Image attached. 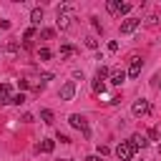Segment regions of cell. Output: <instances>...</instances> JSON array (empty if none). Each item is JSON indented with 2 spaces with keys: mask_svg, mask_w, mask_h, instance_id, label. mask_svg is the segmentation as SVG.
Returning <instances> with one entry per match:
<instances>
[{
  "mask_svg": "<svg viewBox=\"0 0 161 161\" xmlns=\"http://www.w3.org/2000/svg\"><path fill=\"white\" fill-rule=\"evenodd\" d=\"M68 123H70L75 131H80V133H83V138H91V128H88L86 116H80V113H70V116H68Z\"/></svg>",
  "mask_w": 161,
  "mask_h": 161,
  "instance_id": "obj_1",
  "label": "cell"
},
{
  "mask_svg": "<svg viewBox=\"0 0 161 161\" xmlns=\"http://www.w3.org/2000/svg\"><path fill=\"white\" fill-rule=\"evenodd\" d=\"M73 20V5H58V28L68 30Z\"/></svg>",
  "mask_w": 161,
  "mask_h": 161,
  "instance_id": "obj_2",
  "label": "cell"
},
{
  "mask_svg": "<svg viewBox=\"0 0 161 161\" xmlns=\"http://www.w3.org/2000/svg\"><path fill=\"white\" fill-rule=\"evenodd\" d=\"M133 153H136V148L131 146V141H121V143L116 146V156H118V161H131Z\"/></svg>",
  "mask_w": 161,
  "mask_h": 161,
  "instance_id": "obj_3",
  "label": "cell"
},
{
  "mask_svg": "<svg viewBox=\"0 0 161 161\" xmlns=\"http://www.w3.org/2000/svg\"><path fill=\"white\" fill-rule=\"evenodd\" d=\"M141 28V18H126L123 23H121V35H131V33H136Z\"/></svg>",
  "mask_w": 161,
  "mask_h": 161,
  "instance_id": "obj_4",
  "label": "cell"
},
{
  "mask_svg": "<svg viewBox=\"0 0 161 161\" xmlns=\"http://www.w3.org/2000/svg\"><path fill=\"white\" fill-rule=\"evenodd\" d=\"M73 96H75V80H65L58 91V98L60 101H73Z\"/></svg>",
  "mask_w": 161,
  "mask_h": 161,
  "instance_id": "obj_5",
  "label": "cell"
},
{
  "mask_svg": "<svg viewBox=\"0 0 161 161\" xmlns=\"http://www.w3.org/2000/svg\"><path fill=\"white\" fill-rule=\"evenodd\" d=\"M148 111H151V106H148V101H146V98H138V101H133V106H131V113H133L136 118L146 116Z\"/></svg>",
  "mask_w": 161,
  "mask_h": 161,
  "instance_id": "obj_6",
  "label": "cell"
},
{
  "mask_svg": "<svg viewBox=\"0 0 161 161\" xmlns=\"http://www.w3.org/2000/svg\"><path fill=\"white\" fill-rule=\"evenodd\" d=\"M141 68H143L141 58H131V63H128V70H126V78H138V75H141Z\"/></svg>",
  "mask_w": 161,
  "mask_h": 161,
  "instance_id": "obj_7",
  "label": "cell"
},
{
  "mask_svg": "<svg viewBox=\"0 0 161 161\" xmlns=\"http://www.w3.org/2000/svg\"><path fill=\"white\" fill-rule=\"evenodd\" d=\"M108 80H111L113 86H121V83L126 80V70H123V68H111V75H108Z\"/></svg>",
  "mask_w": 161,
  "mask_h": 161,
  "instance_id": "obj_8",
  "label": "cell"
},
{
  "mask_svg": "<svg viewBox=\"0 0 161 161\" xmlns=\"http://www.w3.org/2000/svg\"><path fill=\"white\" fill-rule=\"evenodd\" d=\"M10 98H13V88H10V83H0V106H8Z\"/></svg>",
  "mask_w": 161,
  "mask_h": 161,
  "instance_id": "obj_9",
  "label": "cell"
},
{
  "mask_svg": "<svg viewBox=\"0 0 161 161\" xmlns=\"http://www.w3.org/2000/svg\"><path fill=\"white\" fill-rule=\"evenodd\" d=\"M128 141H131V146H133V148H136V151H138V148H146V146H148V143H151V141H148V138H146V136H141V133H133V136H131V138H128Z\"/></svg>",
  "mask_w": 161,
  "mask_h": 161,
  "instance_id": "obj_10",
  "label": "cell"
},
{
  "mask_svg": "<svg viewBox=\"0 0 161 161\" xmlns=\"http://www.w3.org/2000/svg\"><path fill=\"white\" fill-rule=\"evenodd\" d=\"M30 23H33V28H38L43 23V8H33L30 10Z\"/></svg>",
  "mask_w": 161,
  "mask_h": 161,
  "instance_id": "obj_11",
  "label": "cell"
},
{
  "mask_svg": "<svg viewBox=\"0 0 161 161\" xmlns=\"http://www.w3.org/2000/svg\"><path fill=\"white\" fill-rule=\"evenodd\" d=\"M38 148H40L43 153H53V148H55V141H53V138H43Z\"/></svg>",
  "mask_w": 161,
  "mask_h": 161,
  "instance_id": "obj_12",
  "label": "cell"
},
{
  "mask_svg": "<svg viewBox=\"0 0 161 161\" xmlns=\"http://www.w3.org/2000/svg\"><path fill=\"white\" fill-rule=\"evenodd\" d=\"M118 5H121V0H108V3H106V10H108L111 15H118Z\"/></svg>",
  "mask_w": 161,
  "mask_h": 161,
  "instance_id": "obj_13",
  "label": "cell"
},
{
  "mask_svg": "<svg viewBox=\"0 0 161 161\" xmlns=\"http://www.w3.org/2000/svg\"><path fill=\"white\" fill-rule=\"evenodd\" d=\"M111 75V68H106V65H98V70H96V78L98 80H106Z\"/></svg>",
  "mask_w": 161,
  "mask_h": 161,
  "instance_id": "obj_14",
  "label": "cell"
},
{
  "mask_svg": "<svg viewBox=\"0 0 161 161\" xmlns=\"http://www.w3.org/2000/svg\"><path fill=\"white\" fill-rule=\"evenodd\" d=\"M53 118H55V116H53L50 108H43V111H40V121H43V123H53Z\"/></svg>",
  "mask_w": 161,
  "mask_h": 161,
  "instance_id": "obj_15",
  "label": "cell"
},
{
  "mask_svg": "<svg viewBox=\"0 0 161 161\" xmlns=\"http://www.w3.org/2000/svg\"><path fill=\"white\" fill-rule=\"evenodd\" d=\"M40 38L43 40H50V38H55V30L53 28H40Z\"/></svg>",
  "mask_w": 161,
  "mask_h": 161,
  "instance_id": "obj_16",
  "label": "cell"
},
{
  "mask_svg": "<svg viewBox=\"0 0 161 161\" xmlns=\"http://www.w3.org/2000/svg\"><path fill=\"white\" fill-rule=\"evenodd\" d=\"M73 53H75V48H73L70 43H65V45H60V55H63V58H68V55H73Z\"/></svg>",
  "mask_w": 161,
  "mask_h": 161,
  "instance_id": "obj_17",
  "label": "cell"
},
{
  "mask_svg": "<svg viewBox=\"0 0 161 161\" xmlns=\"http://www.w3.org/2000/svg\"><path fill=\"white\" fill-rule=\"evenodd\" d=\"M38 58H40V60H50V58H53L50 48H40V50H38Z\"/></svg>",
  "mask_w": 161,
  "mask_h": 161,
  "instance_id": "obj_18",
  "label": "cell"
},
{
  "mask_svg": "<svg viewBox=\"0 0 161 161\" xmlns=\"http://www.w3.org/2000/svg\"><path fill=\"white\" fill-rule=\"evenodd\" d=\"M10 103H15V106H23V103H25V93H13Z\"/></svg>",
  "mask_w": 161,
  "mask_h": 161,
  "instance_id": "obj_19",
  "label": "cell"
},
{
  "mask_svg": "<svg viewBox=\"0 0 161 161\" xmlns=\"http://www.w3.org/2000/svg\"><path fill=\"white\" fill-rule=\"evenodd\" d=\"M131 8H133L131 3H121V5H118V15H128V13H131Z\"/></svg>",
  "mask_w": 161,
  "mask_h": 161,
  "instance_id": "obj_20",
  "label": "cell"
},
{
  "mask_svg": "<svg viewBox=\"0 0 161 161\" xmlns=\"http://www.w3.org/2000/svg\"><path fill=\"white\" fill-rule=\"evenodd\" d=\"M86 48H91V50H98V40L91 35V38H86Z\"/></svg>",
  "mask_w": 161,
  "mask_h": 161,
  "instance_id": "obj_21",
  "label": "cell"
},
{
  "mask_svg": "<svg viewBox=\"0 0 161 161\" xmlns=\"http://www.w3.org/2000/svg\"><path fill=\"white\" fill-rule=\"evenodd\" d=\"M93 91H96V93H103V91H106V86H103V80H98V78H93Z\"/></svg>",
  "mask_w": 161,
  "mask_h": 161,
  "instance_id": "obj_22",
  "label": "cell"
},
{
  "mask_svg": "<svg viewBox=\"0 0 161 161\" xmlns=\"http://www.w3.org/2000/svg\"><path fill=\"white\" fill-rule=\"evenodd\" d=\"M91 25H93V30H98V33H101V30H103V28H101V20H98V18H96V15H93V18H91Z\"/></svg>",
  "mask_w": 161,
  "mask_h": 161,
  "instance_id": "obj_23",
  "label": "cell"
},
{
  "mask_svg": "<svg viewBox=\"0 0 161 161\" xmlns=\"http://www.w3.org/2000/svg\"><path fill=\"white\" fill-rule=\"evenodd\" d=\"M148 138L151 141H158V128H148Z\"/></svg>",
  "mask_w": 161,
  "mask_h": 161,
  "instance_id": "obj_24",
  "label": "cell"
},
{
  "mask_svg": "<svg viewBox=\"0 0 161 161\" xmlns=\"http://www.w3.org/2000/svg\"><path fill=\"white\" fill-rule=\"evenodd\" d=\"M108 153H111V148H108V146H98V156H101V158H103V156H108Z\"/></svg>",
  "mask_w": 161,
  "mask_h": 161,
  "instance_id": "obj_25",
  "label": "cell"
},
{
  "mask_svg": "<svg viewBox=\"0 0 161 161\" xmlns=\"http://www.w3.org/2000/svg\"><path fill=\"white\" fill-rule=\"evenodd\" d=\"M108 50L116 53V50H118V40H111V43H108Z\"/></svg>",
  "mask_w": 161,
  "mask_h": 161,
  "instance_id": "obj_26",
  "label": "cell"
},
{
  "mask_svg": "<svg viewBox=\"0 0 161 161\" xmlns=\"http://www.w3.org/2000/svg\"><path fill=\"white\" fill-rule=\"evenodd\" d=\"M8 53H18V43H8Z\"/></svg>",
  "mask_w": 161,
  "mask_h": 161,
  "instance_id": "obj_27",
  "label": "cell"
},
{
  "mask_svg": "<svg viewBox=\"0 0 161 161\" xmlns=\"http://www.w3.org/2000/svg\"><path fill=\"white\" fill-rule=\"evenodd\" d=\"M23 123H33V113H23Z\"/></svg>",
  "mask_w": 161,
  "mask_h": 161,
  "instance_id": "obj_28",
  "label": "cell"
},
{
  "mask_svg": "<svg viewBox=\"0 0 161 161\" xmlns=\"http://www.w3.org/2000/svg\"><path fill=\"white\" fill-rule=\"evenodd\" d=\"M58 141H60V143H70V138H68L65 133H58Z\"/></svg>",
  "mask_w": 161,
  "mask_h": 161,
  "instance_id": "obj_29",
  "label": "cell"
},
{
  "mask_svg": "<svg viewBox=\"0 0 161 161\" xmlns=\"http://www.w3.org/2000/svg\"><path fill=\"white\" fill-rule=\"evenodd\" d=\"M156 20H158L156 15H148V18H146V23H148V25H156Z\"/></svg>",
  "mask_w": 161,
  "mask_h": 161,
  "instance_id": "obj_30",
  "label": "cell"
},
{
  "mask_svg": "<svg viewBox=\"0 0 161 161\" xmlns=\"http://www.w3.org/2000/svg\"><path fill=\"white\" fill-rule=\"evenodd\" d=\"M86 161H103V158H101V156H98V153H93V156H88V158H86Z\"/></svg>",
  "mask_w": 161,
  "mask_h": 161,
  "instance_id": "obj_31",
  "label": "cell"
},
{
  "mask_svg": "<svg viewBox=\"0 0 161 161\" xmlns=\"http://www.w3.org/2000/svg\"><path fill=\"white\" fill-rule=\"evenodd\" d=\"M156 86H158V88H161V80H158V83H156Z\"/></svg>",
  "mask_w": 161,
  "mask_h": 161,
  "instance_id": "obj_32",
  "label": "cell"
},
{
  "mask_svg": "<svg viewBox=\"0 0 161 161\" xmlns=\"http://www.w3.org/2000/svg\"><path fill=\"white\" fill-rule=\"evenodd\" d=\"M68 161H70V158H68Z\"/></svg>",
  "mask_w": 161,
  "mask_h": 161,
  "instance_id": "obj_33",
  "label": "cell"
}]
</instances>
